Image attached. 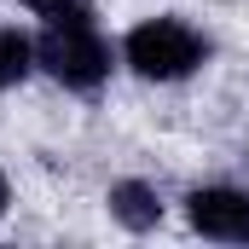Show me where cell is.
I'll return each mask as SVG.
<instances>
[{"label":"cell","instance_id":"cell-1","mask_svg":"<svg viewBox=\"0 0 249 249\" xmlns=\"http://www.w3.org/2000/svg\"><path fill=\"white\" fill-rule=\"evenodd\" d=\"M197 58H203V41L191 35L186 23H174V18L139 23L127 35V64L139 75H151V81H180V75L197 70Z\"/></svg>","mask_w":249,"mask_h":249},{"label":"cell","instance_id":"cell-2","mask_svg":"<svg viewBox=\"0 0 249 249\" xmlns=\"http://www.w3.org/2000/svg\"><path fill=\"white\" fill-rule=\"evenodd\" d=\"M35 53H41V64L58 75L64 87H99L105 70H110V47H105L93 29H58V23H53Z\"/></svg>","mask_w":249,"mask_h":249},{"label":"cell","instance_id":"cell-3","mask_svg":"<svg viewBox=\"0 0 249 249\" xmlns=\"http://www.w3.org/2000/svg\"><path fill=\"white\" fill-rule=\"evenodd\" d=\"M191 226L203 238H220V244H249V197L226 186L191 191Z\"/></svg>","mask_w":249,"mask_h":249},{"label":"cell","instance_id":"cell-4","mask_svg":"<svg viewBox=\"0 0 249 249\" xmlns=\"http://www.w3.org/2000/svg\"><path fill=\"white\" fill-rule=\"evenodd\" d=\"M110 209H116V220H122V226H133V232H145V226H157V220H162L157 191L139 186V180H122V186L110 191Z\"/></svg>","mask_w":249,"mask_h":249},{"label":"cell","instance_id":"cell-5","mask_svg":"<svg viewBox=\"0 0 249 249\" xmlns=\"http://www.w3.org/2000/svg\"><path fill=\"white\" fill-rule=\"evenodd\" d=\"M23 6H35L47 23H58V29H87L93 23V0H23Z\"/></svg>","mask_w":249,"mask_h":249},{"label":"cell","instance_id":"cell-6","mask_svg":"<svg viewBox=\"0 0 249 249\" xmlns=\"http://www.w3.org/2000/svg\"><path fill=\"white\" fill-rule=\"evenodd\" d=\"M29 41L18 35V29H0V87H12V81H23V70H29Z\"/></svg>","mask_w":249,"mask_h":249},{"label":"cell","instance_id":"cell-7","mask_svg":"<svg viewBox=\"0 0 249 249\" xmlns=\"http://www.w3.org/2000/svg\"><path fill=\"white\" fill-rule=\"evenodd\" d=\"M0 209H6V180H0Z\"/></svg>","mask_w":249,"mask_h":249}]
</instances>
